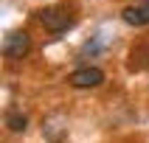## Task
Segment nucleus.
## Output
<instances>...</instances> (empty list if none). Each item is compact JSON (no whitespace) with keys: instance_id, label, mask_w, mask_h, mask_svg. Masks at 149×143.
Segmentation results:
<instances>
[{"instance_id":"8","label":"nucleus","mask_w":149,"mask_h":143,"mask_svg":"<svg viewBox=\"0 0 149 143\" xmlns=\"http://www.w3.org/2000/svg\"><path fill=\"white\" fill-rule=\"evenodd\" d=\"M143 3H146V0H143Z\"/></svg>"},{"instance_id":"4","label":"nucleus","mask_w":149,"mask_h":143,"mask_svg":"<svg viewBox=\"0 0 149 143\" xmlns=\"http://www.w3.org/2000/svg\"><path fill=\"white\" fill-rule=\"evenodd\" d=\"M121 20L127 25H135V28H141V25H149V6L141 3V6H127L121 11Z\"/></svg>"},{"instance_id":"3","label":"nucleus","mask_w":149,"mask_h":143,"mask_svg":"<svg viewBox=\"0 0 149 143\" xmlns=\"http://www.w3.org/2000/svg\"><path fill=\"white\" fill-rule=\"evenodd\" d=\"M101 82H104V73L99 67H79L68 76V84L76 90H90V87H99Z\"/></svg>"},{"instance_id":"5","label":"nucleus","mask_w":149,"mask_h":143,"mask_svg":"<svg viewBox=\"0 0 149 143\" xmlns=\"http://www.w3.org/2000/svg\"><path fill=\"white\" fill-rule=\"evenodd\" d=\"M127 67H130L132 73H138V70L149 67V48H146V45H138V48H132V53H130V62H127Z\"/></svg>"},{"instance_id":"7","label":"nucleus","mask_w":149,"mask_h":143,"mask_svg":"<svg viewBox=\"0 0 149 143\" xmlns=\"http://www.w3.org/2000/svg\"><path fill=\"white\" fill-rule=\"evenodd\" d=\"M146 6H149V0H146Z\"/></svg>"},{"instance_id":"6","label":"nucleus","mask_w":149,"mask_h":143,"mask_svg":"<svg viewBox=\"0 0 149 143\" xmlns=\"http://www.w3.org/2000/svg\"><path fill=\"white\" fill-rule=\"evenodd\" d=\"M6 126L11 132H25V126H28V118L20 112V109H8L6 112Z\"/></svg>"},{"instance_id":"2","label":"nucleus","mask_w":149,"mask_h":143,"mask_svg":"<svg viewBox=\"0 0 149 143\" xmlns=\"http://www.w3.org/2000/svg\"><path fill=\"white\" fill-rule=\"evenodd\" d=\"M31 50V34L28 31H8L6 39H3V56L6 59H25V53Z\"/></svg>"},{"instance_id":"1","label":"nucleus","mask_w":149,"mask_h":143,"mask_svg":"<svg viewBox=\"0 0 149 143\" xmlns=\"http://www.w3.org/2000/svg\"><path fill=\"white\" fill-rule=\"evenodd\" d=\"M40 23H42V28L51 31V34H65L68 28L76 25V6H70V3L45 6L40 11Z\"/></svg>"}]
</instances>
